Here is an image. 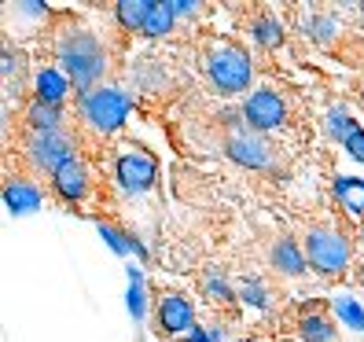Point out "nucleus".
<instances>
[{
	"label": "nucleus",
	"instance_id": "nucleus-1",
	"mask_svg": "<svg viewBox=\"0 0 364 342\" xmlns=\"http://www.w3.org/2000/svg\"><path fill=\"white\" fill-rule=\"evenodd\" d=\"M55 59H59V67H67V78L74 81L77 92L96 89V81L107 74L103 41L81 26H67L55 37Z\"/></svg>",
	"mask_w": 364,
	"mask_h": 342
},
{
	"label": "nucleus",
	"instance_id": "nucleus-2",
	"mask_svg": "<svg viewBox=\"0 0 364 342\" xmlns=\"http://www.w3.org/2000/svg\"><path fill=\"white\" fill-rule=\"evenodd\" d=\"M129 111H133V100L122 89H111V85H96L89 92H77V118L100 137L118 133Z\"/></svg>",
	"mask_w": 364,
	"mask_h": 342
},
{
	"label": "nucleus",
	"instance_id": "nucleus-3",
	"mask_svg": "<svg viewBox=\"0 0 364 342\" xmlns=\"http://www.w3.org/2000/svg\"><path fill=\"white\" fill-rule=\"evenodd\" d=\"M206 78L213 81V89L221 96H235L243 92L250 78H254V67H250V55L247 48L240 45H225V48H213L206 55Z\"/></svg>",
	"mask_w": 364,
	"mask_h": 342
},
{
	"label": "nucleus",
	"instance_id": "nucleus-4",
	"mask_svg": "<svg viewBox=\"0 0 364 342\" xmlns=\"http://www.w3.org/2000/svg\"><path fill=\"white\" fill-rule=\"evenodd\" d=\"M306 258L320 276H335L350 265V240L331 225H316L306 236Z\"/></svg>",
	"mask_w": 364,
	"mask_h": 342
},
{
	"label": "nucleus",
	"instance_id": "nucleus-5",
	"mask_svg": "<svg viewBox=\"0 0 364 342\" xmlns=\"http://www.w3.org/2000/svg\"><path fill=\"white\" fill-rule=\"evenodd\" d=\"M225 155L235 166H247V169H272V162H276V151L265 140V133L250 129V125H232V133L225 140Z\"/></svg>",
	"mask_w": 364,
	"mask_h": 342
},
{
	"label": "nucleus",
	"instance_id": "nucleus-6",
	"mask_svg": "<svg viewBox=\"0 0 364 342\" xmlns=\"http://www.w3.org/2000/svg\"><path fill=\"white\" fill-rule=\"evenodd\" d=\"M114 181L125 196H144L151 191L159 181V162L155 155L140 151V147H125V151L114 159Z\"/></svg>",
	"mask_w": 364,
	"mask_h": 342
},
{
	"label": "nucleus",
	"instance_id": "nucleus-7",
	"mask_svg": "<svg viewBox=\"0 0 364 342\" xmlns=\"http://www.w3.org/2000/svg\"><path fill=\"white\" fill-rule=\"evenodd\" d=\"M30 166L45 169V173H55L67 162H74V137L67 129H52V133H33L30 147H26Z\"/></svg>",
	"mask_w": 364,
	"mask_h": 342
},
{
	"label": "nucleus",
	"instance_id": "nucleus-8",
	"mask_svg": "<svg viewBox=\"0 0 364 342\" xmlns=\"http://www.w3.org/2000/svg\"><path fill=\"white\" fill-rule=\"evenodd\" d=\"M243 118H247L250 129L272 133V129H280V125L287 122V103H284V96L276 92V89H258V92L247 96Z\"/></svg>",
	"mask_w": 364,
	"mask_h": 342
},
{
	"label": "nucleus",
	"instance_id": "nucleus-9",
	"mask_svg": "<svg viewBox=\"0 0 364 342\" xmlns=\"http://www.w3.org/2000/svg\"><path fill=\"white\" fill-rule=\"evenodd\" d=\"M155 316H159L162 335H169V338H184V335L196 331V306H191V298H184V294H166L159 302Z\"/></svg>",
	"mask_w": 364,
	"mask_h": 342
},
{
	"label": "nucleus",
	"instance_id": "nucleus-10",
	"mask_svg": "<svg viewBox=\"0 0 364 342\" xmlns=\"http://www.w3.org/2000/svg\"><path fill=\"white\" fill-rule=\"evenodd\" d=\"M74 89V81L67 78V70H59V67H41L33 74V100L37 103H48V107H63L67 103Z\"/></svg>",
	"mask_w": 364,
	"mask_h": 342
},
{
	"label": "nucleus",
	"instance_id": "nucleus-11",
	"mask_svg": "<svg viewBox=\"0 0 364 342\" xmlns=\"http://www.w3.org/2000/svg\"><path fill=\"white\" fill-rule=\"evenodd\" d=\"M52 188H55V196L63 203H81L85 196H89V169L74 159V162H67L63 169L52 173Z\"/></svg>",
	"mask_w": 364,
	"mask_h": 342
},
{
	"label": "nucleus",
	"instance_id": "nucleus-12",
	"mask_svg": "<svg viewBox=\"0 0 364 342\" xmlns=\"http://www.w3.org/2000/svg\"><path fill=\"white\" fill-rule=\"evenodd\" d=\"M41 203H45V196H41L37 184H30V181H8L4 184V206L15 218H26V213H33Z\"/></svg>",
	"mask_w": 364,
	"mask_h": 342
},
{
	"label": "nucleus",
	"instance_id": "nucleus-13",
	"mask_svg": "<svg viewBox=\"0 0 364 342\" xmlns=\"http://www.w3.org/2000/svg\"><path fill=\"white\" fill-rule=\"evenodd\" d=\"M272 269L284 272V276H302L309 269V258H306V250L298 247L294 240H280L272 247Z\"/></svg>",
	"mask_w": 364,
	"mask_h": 342
},
{
	"label": "nucleus",
	"instance_id": "nucleus-14",
	"mask_svg": "<svg viewBox=\"0 0 364 342\" xmlns=\"http://www.w3.org/2000/svg\"><path fill=\"white\" fill-rule=\"evenodd\" d=\"M335 199L350 218H364V177H335Z\"/></svg>",
	"mask_w": 364,
	"mask_h": 342
},
{
	"label": "nucleus",
	"instance_id": "nucleus-15",
	"mask_svg": "<svg viewBox=\"0 0 364 342\" xmlns=\"http://www.w3.org/2000/svg\"><path fill=\"white\" fill-rule=\"evenodd\" d=\"M129 272V291H125V309H129L133 320L147 316V287H144V269L140 265H125Z\"/></svg>",
	"mask_w": 364,
	"mask_h": 342
},
{
	"label": "nucleus",
	"instance_id": "nucleus-16",
	"mask_svg": "<svg viewBox=\"0 0 364 342\" xmlns=\"http://www.w3.org/2000/svg\"><path fill=\"white\" fill-rule=\"evenodd\" d=\"M250 37L258 41L262 48H280V45H284V23H280L272 11H265V15H258V18L250 23Z\"/></svg>",
	"mask_w": 364,
	"mask_h": 342
},
{
	"label": "nucleus",
	"instance_id": "nucleus-17",
	"mask_svg": "<svg viewBox=\"0 0 364 342\" xmlns=\"http://www.w3.org/2000/svg\"><path fill=\"white\" fill-rule=\"evenodd\" d=\"M26 122L33 133H52V129H63V107H48V103H30L26 111Z\"/></svg>",
	"mask_w": 364,
	"mask_h": 342
},
{
	"label": "nucleus",
	"instance_id": "nucleus-18",
	"mask_svg": "<svg viewBox=\"0 0 364 342\" xmlns=\"http://www.w3.org/2000/svg\"><path fill=\"white\" fill-rule=\"evenodd\" d=\"M298 331H302V342H335V324L324 313H306L298 320Z\"/></svg>",
	"mask_w": 364,
	"mask_h": 342
},
{
	"label": "nucleus",
	"instance_id": "nucleus-19",
	"mask_svg": "<svg viewBox=\"0 0 364 342\" xmlns=\"http://www.w3.org/2000/svg\"><path fill=\"white\" fill-rule=\"evenodd\" d=\"M357 129H360V125L353 122V114L346 111V107H331L328 118H324V133H328L331 140H338V144H346Z\"/></svg>",
	"mask_w": 364,
	"mask_h": 342
},
{
	"label": "nucleus",
	"instance_id": "nucleus-20",
	"mask_svg": "<svg viewBox=\"0 0 364 342\" xmlns=\"http://www.w3.org/2000/svg\"><path fill=\"white\" fill-rule=\"evenodd\" d=\"M173 26H177V18H173V11L166 8V0H155V8H151V15H147V23H144V37H151V41H159V37H169L173 33Z\"/></svg>",
	"mask_w": 364,
	"mask_h": 342
},
{
	"label": "nucleus",
	"instance_id": "nucleus-21",
	"mask_svg": "<svg viewBox=\"0 0 364 342\" xmlns=\"http://www.w3.org/2000/svg\"><path fill=\"white\" fill-rule=\"evenodd\" d=\"M151 8H155V0H122L118 4V23L125 26V30H144V23H147V15H151Z\"/></svg>",
	"mask_w": 364,
	"mask_h": 342
},
{
	"label": "nucleus",
	"instance_id": "nucleus-22",
	"mask_svg": "<svg viewBox=\"0 0 364 342\" xmlns=\"http://www.w3.org/2000/svg\"><path fill=\"white\" fill-rule=\"evenodd\" d=\"M331 309H335V316L346 324L350 331H364V306L357 302V298H350V294H338L335 302H331Z\"/></svg>",
	"mask_w": 364,
	"mask_h": 342
},
{
	"label": "nucleus",
	"instance_id": "nucleus-23",
	"mask_svg": "<svg viewBox=\"0 0 364 342\" xmlns=\"http://www.w3.org/2000/svg\"><path fill=\"white\" fill-rule=\"evenodd\" d=\"M306 30H309V37L316 41V45H331L335 33H338V23L331 15H313V18H306Z\"/></svg>",
	"mask_w": 364,
	"mask_h": 342
},
{
	"label": "nucleus",
	"instance_id": "nucleus-24",
	"mask_svg": "<svg viewBox=\"0 0 364 342\" xmlns=\"http://www.w3.org/2000/svg\"><path fill=\"white\" fill-rule=\"evenodd\" d=\"M96 232L107 240V247H111L118 258H129L133 254V236H125V232H118L114 225H96Z\"/></svg>",
	"mask_w": 364,
	"mask_h": 342
},
{
	"label": "nucleus",
	"instance_id": "nucleus-25",
	"mask_svg": "<svg viewBox=\"0 0 364 342\" xmlns=\"http://www.w3.org/2000/svg\"><path fill=\"white\" fill-rule=\"evenodd\" d=\"M240 298H243V302H247L250 309H269V302H272L269 291H265V284H262V280H254V276H250V280H243Z\"/></svg>",
	"mask_w": 364,
	"mask_h": 342
},
{
	"label": "nucleus",
	"instance_id": "nucleus-26",
	"mask_svg": "<svg viewBox=\"0 0 364 342\" xmlns=\"http://www.w3.org/2000/svg\"><path fill=\"white\" fill-rule=\"evenodd\" d=\"M203 291H206L210 298H218V302H228V298H232V287H228V280H225V272H218V269H210V272L203 276Z\"/></svg>",
	"mask_w": 364,
	"mask_h": 342
},
{
	"label": "nucleus",
	"instance_id": "nucleus-27",
	"mask_svg": "<svg viewBox=\"0 0 364 342\" xmlns=\"http://www.w3.org/2000/svg\"><path fill=\"white\" fill-rule=\"evenodd\" d=\"M181 342H225V335H221V328H199L196 324V331L184 335Z\"/></svg>",
	"mask_w": 364,
	"mask_h": 342
},
{
	"label": "nucleus",
	"instance_id": "nucleus-28",
	"mask_svg": "<svg viewBox=\"0 0 364 342\" xmlns=\"http://www.w3.org/2000/svg\"><path fill=\"white\" fill-rule=\"evenodd\" d=\"M166 8L173 11V18H188L199 11V0H166Z\"/></svg>",
	"mask_w": 364,
	"mask_h": 342
},
{
	"label": "nucleus",
	"instance_id": "nucleus-29",
	"mask_svg": "<svg viewBox=\"0 0 364 342\" xmlns=\"http://www.w3.org/2000/svg\"><path fill=\"white\" fill-rule=\"evenodd\" d=\"M342 147L350 151V159H353V162H360V166H364V129H357V133H353L346 144H342Z\"/></svg>",
	"mask_w": 364,
	"mask_h": 342
},
{
	"label": "nucleus",
	"instance_id": "nucleus-30",
	"mask_svg": "<svg viewBox=\"0 0 364 342\" xmlns=\"http://www.w3.org/2000/svg\"><path fill=\"white\" fill-rule=\"evenodd\" d=\"M23 15H30V18H45V11H48V4L45 0H23V4H15Z\"/></svg>",
	"mask_w": 364,
	"mask_h": 342
},
{
	"label": "nucleus",
	"instance_id": "nucleus-31",
	"mask_svg": "<svg viewBox=\"0 0 364 342\" xmlns=\"http://www.w3.org/2000/svg\"><path fill=\"white\" fill-rule=\"evenodd\" d=\"M0 63H4V67H0V70H4V78H15V74H18V63H23V59H18V52L4 48V55H0Z\"/></svg>",
	"mask_w": 364,
	"mask_h": 342
},
{
	"label": "nucleus",
	"instance_id": "nucleus-32",
	"mask_svg": "<svg viewBox=\"0 0 364 342\" xmlns=\"http://www.w3.org/2000/svg\"><path fill=\"white\" fill-rule=\"evenodd\" d=\"M133 254H136V258H147V247H144L136 236H133Z\"/></svg>",
	"mask_w": 364,
	"mask_h": 342
},
{
	"label": "nucleus",
	"instance_id": "nucleus-33",
	"mask_svg": "<svg viewBox=\"0 0 364 342\" xmlns=\"http://www.w3.org/2000/svg\"><path fill=\"white\" fill-rule=\"evenodd\" d=\"M360 243H364V228H360Z\"/></svg>",
	"mask_w": 364,
	"mask_h": 342
}]
</instances>
